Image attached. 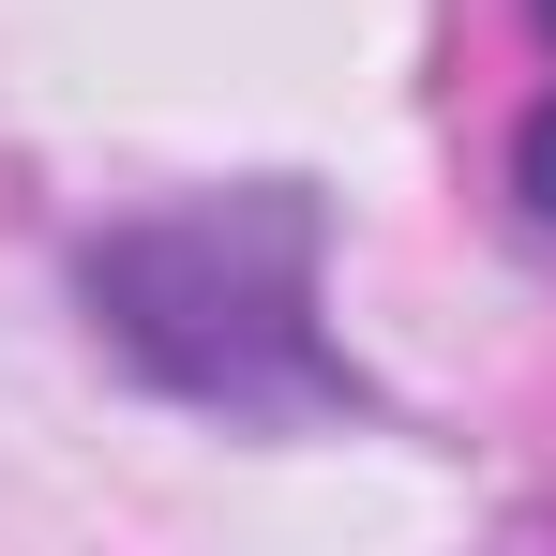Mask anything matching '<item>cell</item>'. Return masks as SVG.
<instances>
[{
	"label": "cell",
	"instance_id": "cell-1",
	"mask_svg": "<svg viewBox=\"0 0 556 556\" xmlns=\"http://www.w3.org/2000/svg\"><path fill=\"white\" fill-rule=\"evenodd\" d=\"M316 256H331L316 195L241 181V195H181V211L105 226L76 256V301H91V346L121 376H151L166 406L316 421V406H362V376L316 331Z\"/></svg>",
	"mask_w": 556,
	"mask_h": 556
},
{
	"label": "cell",
	"instance_id": "cell-2",
	"mask_svg": "<svg viewBox=\"0 0 556 556\" xmlns=\"http://www.w3.org/2000/svg\"><path fill=\"white\" fill-rule=\"evenodd\" d=\"M511 195H527V226L556 241V91L527 105V136H511Z\"/></svg>",
	"mask_w": 556,
	"mask_h": 556
}]
</instances>
